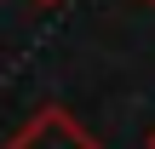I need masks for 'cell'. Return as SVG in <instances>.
<instances>
[{
	"mask_svg": "<svg viewBox=\"0 0 155 149\" xmlns=\"http://www.w3.org/2000/svg\"><path fill=\"white\" fill-rule=\"evenodd\" d=\"M144 6H155V0H144Z\"/></svg>",
	"mask_w": 155,
	"mask_h": 149,
	"instance_id": "4",
	"label": "cell"
},
{
	"mask_svg": "<svg viewBox=\"0 0 155 149\" xmlns=\"http://www.w3.org/2000/svg\"><path fill=\"white\" fill-rule=\"evenodd\" d=\"M6 149H98V138H92L69 109L46 103V109H35V115L6 138Z\"/></svg>",
	"mask_w": 155,
	"mask_h": 149,
	"instance_id": "1",
	"label": "cell"
},
{
	"mask_svg": "<svg viewBox=\"0 0 155 149\" xmlns=\"http://www.w3.org/2000/svg\"><path fill=\"white\" fill-rule=\"evenodd\" d=\"M150 149H155V132H150Z\"/></svg>",
	"mask_w": 155,
	"mask_h": 149,
	"instance_id": "3",
	"label": "cell"
},
{
	"mask_svg": "<svg viewBox=\"0 0 155 149\" xmlns=\"http://www.w3.org/2000/svg\"><path fill=\"white\" fill-rule=\"evenodd\" d=\"M35 6H58V0H35Z\"/></svg>",
	"mask_w": 155,
	"mask_h": 149,
	"instance_id": "2",
	"label": "cell"
}]
</instances>
